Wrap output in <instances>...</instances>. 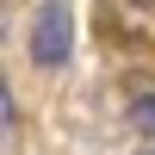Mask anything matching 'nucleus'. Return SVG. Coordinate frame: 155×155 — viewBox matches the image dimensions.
<instances>
[{
    "label": "nucleus",
    "instance_id": "nucleus-1",
    "mask_svg": "<svg viewBox=\"0 0 155 155\" xmlns=\"http://www.w3.org/2000/svg\"><path fill=\"white\" fill-rule=\"evenodd\" d=\"M74 56V12L62 0H44L31 12V62L37 68H62Z\"/></svg>",
    "mask_w": 155,
    "mask_h": 155
},
{
    "label": "nucleus",
    "instance_id": "nucleus-2",
    "mask_svg": "<svg viewBox=\"0 0 155 155\" xmlns=\"http://www.w3.org/2000/svg\"><path fill=\"white\" fill-rule=\"evenodd\" d=\"M130 124H137V130H155V93L130 99Z\"/></svg>",
    "mask_w": 155,
    "mask_h": 155
},
{
    "label": "nucleus",
    "instance_id": "nucleus-3",
    "mask_svg": "<svg viewBox=\"0 0 155 155\" xmlns=\"http://www.w3.org/2000/svg\"><path fill=\"white\" fill-rule=\"evenodd\" d=\"M0 124H6V130L19 124V99H12V87H0Z\"/></svg>",
    "mask_w": 155,
    "mask_h": 155
},
{
    "label": "nucleus",
    "instance_id": "nucleus-4",
    "mask_svg": "<svg viewBox=\"0 0 155 155\" xmlns=\"http://www.w3.org/2000/svg\"><path fill=\"white\" fill-rule=\"evenodd\" d=\"M143 155H155V149H143Z\"/></svg>",
    "mask_w": 155,
    "mask_h": 155
}]
</instances>
